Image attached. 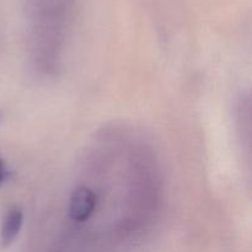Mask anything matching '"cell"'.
Here are the masks:
<instances>
[{
  "label": "cell",
  "mask_w": 252,
  "mask_h": 252,
  "mask_svg": "<svg viewBox=\"0 0 252 252\" xmlns=\"http://www.w3.org/2000/svg\"><path fill=\"white\" fill-rule=\"evenodd\" d=\"M96 208V196L88 187H78L71 193L69 213L76 221H85L93 216Z\"/></svg>",
  "instance_id": "cell-1"
},
{
  "label": "cell",
  "mask_w": 252,
  "mask_h": 252,
  "mask_svg": "<svg viewBox=\"0 0 252 252\" xmlns=\"http://www.w3.org/2000/svg\"><path fill=\"white\" fill-rule=\"evenodd\" d=\"M22 223H24V212L19 207H14L7 211L0 231V243L2 248H7L16 240L22 228Z\"/></svg>",
  "instance_id": "cell-2"
},
{
  "label": "cell",
  "mask_w": 252,
  "mask_h": 252,
  "mask_svg": "<svg viewBox=\"0 0 252 252\" xmlns=\"http://www.w3.org/2000/svg\"><path fill=\"white\" fill-rule=\"evenodd\" d=\"M5 179H6V170H5L4 162L0 160V185L4 182Z\"/></svg>",
  "instance_id": "cell-3"
}]
</instances>
